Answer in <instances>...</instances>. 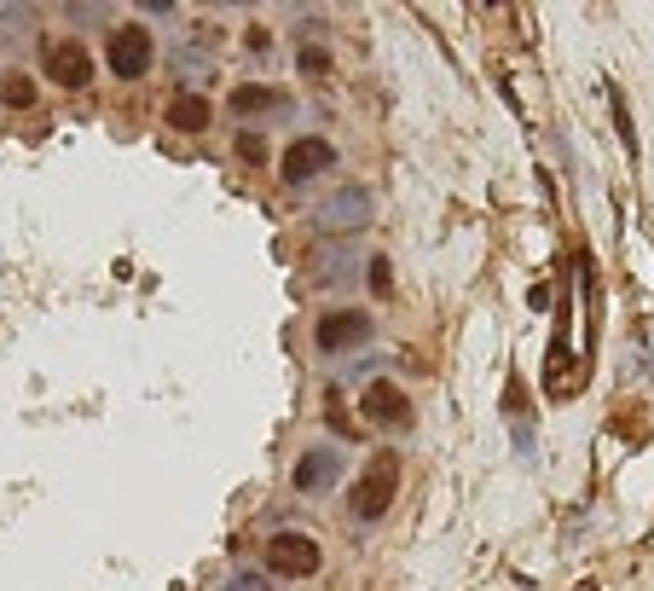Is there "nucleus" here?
<instances>
[{
  "label": "nucleus",
  "mask_w": 654,
  "mask_h": 591,
  "mask_svg": "<svg viewBox=\"0 0 654 591\" xmlns=\"http://www.w3.org/2000/svg\"><path fill=\"white\" fill-rule=\"evenodd\" d=\"M395 493H400V458L383 453V458H371L365 475H360V487L348 493V510L360 516V522H377V516L395 505Z\"/></svg>",
  "instance_id": "f257e3e1"
},
{
  "label": "nucleus",
  "mask_w": 654,
  "mask_h": 591,
  "mask_svg": "<svg viewBox=\"0 0 654 591\" xmlns=\"http://www.w3.org/2000/svg\"><path fill=\"white\" fill-rule=\"evenodd\" d=\"M319 563H325V551L313 545L307 533H272V540H267V568H272V575H284V580L319 575Z\"/></svg>",
  "instance_id": "f03ea898"
},
{
  "label": "nucleus",
  "mask_w": 654,
  "mask_h": 591,
  "mask_svg": "<svg viewBox=\"0 0 654 591\" xmlns=\"http://www.w3.org/2000/svg\"><path fill=\"white\" fill-rule=\"evenodd\" d=\"M105 59H110V70H117L122 82H140L145 70H152V59H157V47H152V35H145L140 24H122L117 35H110Z\"/></svg>",
  "instance_id": "7ed1b4c3"
},
{
  "label": "nucleus",
  "mask_w": 654,
  "mask_h": 591,
  "mask_svg": "<svg viewBox=\"0 0 654 591\" xmlns=\"http://www.w3.org/2000/svg\"><path fill=\"white\" fill-rule=\"evenodd\" d=\"M365 342H371V313L342 307V313H325L319 319V348L325 354H348V348H365Z\"/></svg>",
  "instance_id": "20e7f679"
},
{
  "label": "nucleus",
  "mask_w": 654,
  "mask_h": 591,
  "mask_svg": "<svg viewBox=\"0 0 654 591\" xmlns=\"http://www.w3.org/2000/svg\"><path fill=\"white\" fill-rule=\"evenodd\" d=\"M47 76L59 87H87L93 82V52L82 41H52L47 47Z\"/></svg>",
  "instance_id": "39448f33"
},
{
  "label": "nucleus",
  "mask_w": 654,
  "mask_h": 591,
  "mask_svg": "<svg viewBox=\"0 0 654 591\" xmlns=\"http://www.w3.org/2000/svg\"><path fill=\"white\" fill-rule=\"evenodd\" d=\"M330 162H336V145H330V140H290V152H284V180H290V186H302V180L325 174Z\"/></svg>",
  "instance_id": "423d86ee"
},
{
  "label": "nucleus",
  "mask_w": 654,
  "mask_h": 591,
  "mask_svg": "<svg viewBox=\"0 0 654 591\" xmlns=\"http://www.w3.org/2000/svg\"><path fill=\"white\" fill-rule=\"evenodd\" d=\"M360 412L371 423H383V430H405V423H411V400L395 389V383H371L365 400H360Z\"/></svg>",
  "instance_id": "0eeeda50"
},
{
  "label": "nucleus",
  "mask_w": 654,
  "mask_h": 591,
  "mask_svg": "<svg viewBox=\"0 0 654 591\" xmlns=\"http://www.w3.org/2000/svg\"><path fill=\"white\" fill-rule=\"evenodd\" d=\"M336 475H342V453L319 447V453H307L302 465H295V487H302V493H325Z\"/></svg>",
  "instance_id": "6e6552de"
},
{
  "label": "nucleus",
  "mask_w": 654,
  "mask_h": 591,
  "mask_svg": "<svg viewBox=\"0 0 654 591\" xmlns=\"http://www.w3.org/2000/svg\"><path fill=\"white\" fill-rule=\"evenodd\" d=\"M209 99L203 94H180L174 105H168V128H180V134H203V128H209Z\"/></svg>",
  "instance_id": "1a4fd4ad"
},
{
  "label": "nucleus",
  "mask_w": 654,
  "mask_h": 591,
  "mask_svg": "<svg viewBox=\"0 0 654 591\" xmlns=\"http://www.w3.org/2000/svg\"><path fill=\"white\" fill-rule=\"evenodd\" d=\"M278 105H284V94H278V87H261V82H244V87L232 94L238 117H250V110H278Z\"/></svg>",
  "instance_id": "9d476101"
},
{
  "label": "nucleus",
  "mask_w": 654,
  "mask_h": 591,
  "mask_svg": "<svg viewBox=\"0 0 654 591\" xmlns=\"http://www.w3.org/2000/svg\"><path fill=\"white\" fill-rule=\"evenodd\" d=\"M608 105H614V128H620V145H626V157H638V128H631V110H626V94L614 87L608 94Z\"/></svg>",
  "instance_id": "9b49d317"
},
{
  "label": "nucleus",
  "mask_w": 654,
  "mask_h": 591,
  "mask_svg": "<svg viewBox=\"0 0 654 591\" xmlns=\"http://www.w3.org/2000/svg\"><path fill=\"white\" fill-rule=\"evenodd\" d=\"M0 99H7L12 110H29V105H35V82H29V76H7V87H0Z\"/></svg>",
  "instance_id": "f8f14e48"
},
{
  "label": "nucleus",
  "mask_w": 654,
  "mask_h": 591,
  "mask_svg": "<svg viewBox=\"0 0 654 591\" xmlns=\"http://www.w3.org/2000/svg\"><path fill=\"white\" fill-rule=\"evenodd\" d=\"M365 279H371V290H377V296H388V290H395V267H388L383 255H377V262L365 267Z\"/></svg>",
  "instance_id": "ddd939ff"
},
{
  "label": "nucleus",
  "mask_w": 654,
  "mask_h": 591,
  "mask_svg": "<svg viewBox=\"0 0 654 591\" xmlns=\"http://www.w3.org/2000/svg\"><path fill=\"white\" fill-rule=\"evenodd\" d=\"M360 215H365V197H360V192H348V197H342V209H325L330 227H336V220H360Z\"/></svg>",
  "instance_id": "4468645a"
},
{
  "label": "nucleus",
  "mask_w": 654,
  "mask_h": 591,
  "mask_svg": "<svg viewBox=\"0 0 654 591\" xmlns=\"http://www.w3.org/2000/svg\"><path fill=\"white\" fill-rule=\"evenodd\" d=\"M302 70H307V76H325V70H330V52L307 47V52H302Z\"/></svg>",
  "instance_id": "2eb2a0df"
},
{
  "label": "nucleus",
  "mask_w": 654,
  "mask_h": 591,
  "mask_svg": "<svg viewBox=\"0 0 654 591\" xmlns=\"http://www.w3.org/2000/svg\"><path fill=\"white\" fill-rule=\"evenodd\" d=\"M238 157H244V162H261L267 152H261V140H255V134H244V140H238Z\"/></svg>",
  "instance_id": "dca6fc26"
},
{
  "label": "nucleus",
  "mask_w": 654,
  "mask_h": 591,
  "mask_svg": "<svg viewBox=\"0 0 654 591\" xmlns=\"http://www.w3.org/2000/svg\"><path fill=\"white\" fill-rule=\"evenodd\" d=\"M227 591H261V580H232Z\"/></svg>",
  "instance_id": "f3484780"
}]
</instances>
